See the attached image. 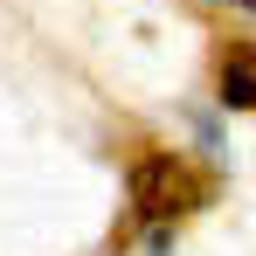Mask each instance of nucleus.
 <instances>
[{
  "label": "nucleus",
  "mask_w": 256,
  "mask_h": 256,
  "mask_svg": "<svg viewBox=\"0 0 256 256\" xmlns=\"http://www.w3.org/2000/svg\"><path fill=\"white\" fill-rule=\"evenodd\" d=\"M228 111H256V48H228L222 56V90H214Z\"/></svg>",
  "instance_id": "f03ea898"
},
{
  "label": "nucleus",
  "mask_w": 256,
  "mask_h": 256,
  "mask_svg": "<svg viewBox=\"0 0 256 256\" xmlns=\"http://www.w3.org/2000/svg\"><path fill=\"white\" fill-rule=\"evenodd\" d=\"M125 194H132V214L138 222H180V214H194L208 201V180L180 152H138L132 173H125Z\"/></svg>",
  "instance_id": "f257e3e1"
}]
</instances>
